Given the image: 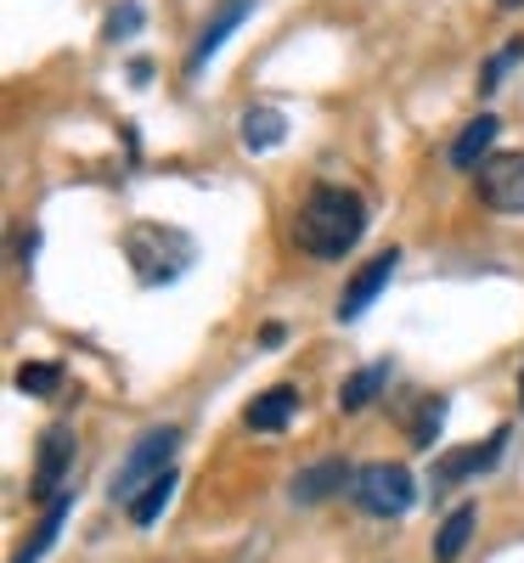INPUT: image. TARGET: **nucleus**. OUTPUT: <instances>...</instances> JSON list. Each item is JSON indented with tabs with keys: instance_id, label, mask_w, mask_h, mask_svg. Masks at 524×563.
Wrapping results in <instances>:
<instances>
[{
	"instance_id": "1",
	"label": "nucleus",
	"mask_w": 524,
	"mask_h": 563,
	"mask_svg": "<svg viewBox=\"0 0 524 563\" xmlns=\"http://www.w3.org/2000/svg\"><path fill=\"white\" fill-rule=\"evenodd\" d=\"M367 238V198L350 192V186H310L299 214H294V243L310 260H345L356 254V243Z\"/></svg>"
},
{
	"instance_id": "2",
	"label": "nucleus",
	"mask_w": 524,
	"mask_h": 563,
	"mask_svg": "<svg viewBox=\"0 0 524 563\" xmlns=\"http://www.w3.org/2000/svg\"><path fill=\"white\" fill-rule=\"evenodd\" d=\"M124 260L135 265L141 288H164V282H175L198 265V243L164 220H135L124 231Z\"/></svg>"
},
{
	"instance_id": "3",
	"label": "nucleus",
	"mask_w": 524,
	"mask_h": 563,
	"mask_svg": "<svg viewBox=\"0 0 524 563\" xmlns=\"http://www.w3.org/2000/svg\"><path fill=\"white\" fill-rule=\"evenodd\" d=\"M356 507L372 512V519H406V512L417 507V479L406 462H367L356 485H350Z\"/></svg>"
},
{
	"instance_id": "4",
	"label": "nucleus",
	"mask_w": 524,
	"mask_h": 563,
	"mask_svg": "<svg viewBox=\"0 0 524 563\" xmlns=\"http://www.w3.org/2000/svg\"><path fill=\"white\" fill-rule=\"evenodd\" d=\"M175 445H181V429L175 422H159V429H148L135 445H130V456L119 462V474H113V501H135L141 490H148L159 474H170V456H175Z\"/></svg>"
},
{
	"instance_id": "5",
	"label": "nucleus",
	"mask_w": 524,
	"mask_h": 563,
	"mask_svg": "<svg viewBox=\"0 0 524 563\" xmlns=\"http://www.w3.org/2000/svg\"><path fill=\"white\" fill-rule=\"evenodd\" d=\"M74 429L68 422H52L40 434V451H34V474H29V496L52 507L57 496H68V474H74Z\"/></svg>"
},
{
	"instance_id": "6",
	"label": "nucleus",
	"mask_w": 524,
	"mask_h": 563,
	"mask_svg": "<svg viewBox=\"0 0 524 563\" xmlns=\"http://www.w3.org/2000/svg\"><path fill=\"white\" fill-rule=\"evenodd\" d=\"M507 440H513V429L502 422V429H491V440H473V445L446 451V456L435 462V485H462V479L491 474V467L502 462V451H507Z\"/></svg>"
},
{
	"instance_id": "7",
	"label": "nucleus",
	"mask_w": 524,
	"mask_h": 563,
	"mask_svg": "<svg viewBox=\"0 0 524 563\" xmlns=\"http://www.w3.org/2000/svg\"><path fill=\"white\" fill-rule=\"evenodd\" d=\"M480 198L496 214H524V153H496L480 175Z\"/></svg>"
},
{
	"instance_id": "8",
	"label": "nucleus",
	"mask_w": 524,
	"mask_h": 563,
	"mask_svg": "<svg viewBox=\"0 0 524 563\" xmlns=\"http://www.w3.org/2000/svg\"><path fill=\"white\" fill-rule=\"evenodd\" d=\"M395 265H401V249H384V254H372L356 276H350V288L339 294V310H332V316H339V321H361L367 316V305L378 299V294H384L390 288V276H395Z\"/></svg>"
},
{
	"instance_id": "9",
	"label": "nucleus",
	"mask_w": 524,
	"mask_h": 563,
	"mask_svg": "<svg viewBox=\"0 0 524 563\" xmlns=\"http://www.w3.org/2000/svg\"><path fill=\"white\" fill-rule=\"evenodd\" d=\"M356 474H361V467H350V456H321V462L299 467L294 485H288V496H294L299 507H316V501H332L339 490H350Z\"/></svg>"
},
{
	"instance_id": "10",
	"label": "nucleus",
	"mask_w": 524,
	"mask_h": 563,
	"mask_svg": "<svg viewBox=\"0 0 524 563\" xmlns=\"http://www.w3.org/2000/svg\"><path fill=\"white\" fill-rule=\"evenodd\" d=\"M496 135H502V119L496 113H480V119H468L451 141V169L462 175H480L491 158H496Z\"/></svg>"
},
{
	"instance_id": "11",
	"label": "nucleus",
	"mask_w": 524,
	"mask_h": 563,
	"mask_svg": "<svg viewBox=\"0 0 524 563\" xmlns=\"http://www.w3.org/2000/svg\"><path fill=\"white\" fill-rule=\"evenodd\" d=\"M249 12H254V0H226V7H220V12L204 23V34L193 40V52H186V79H198V74H204V63L220 52V45H226V34H231L237 23H243Z\"/></svg>"
},
{
	"instance_id": "12",
	"label": "nucleus",
	"mask_w": 524,
	"mask_h": 563,
	"mask_svg": "<svg viewBox=\"0 0 524 563\" xmlns=\"http://www.w3.org/2000/svg\"><path fill=\"white\" fill-rule=\"evenodd\" d=\"M294 411H299V389L294 384H276V389L254 395V406L243 411V422H249L254 434H282L294 422Z\"/></svg>"
},
{
	"instance_id": "13",
	"label": "nucleus",
	"mask_w": 524,
	"mask_h": 563,
	"mask_svg": "<svg viewBox=\"0 0 524 563\" xmlns=\"http://www.w3.org/2000/svg\"><path fill=\"white\" fill-rule=\"evenodd\" d=\"M237 135H243L249 153H271V147H282V141H288V113L260 102V108H249L243 119H237Z\"/></svg>"
},
{
	"instance_id": "14",
	"label": "nucleus",
	"mask_w": 524,
	"mask_h": 563,
	"mask_svg": "<svg viewBox=\"0 0 524 563\" xmlns=\"http://www.w3.org/2000/svg\"><path fill=\"white\" fill-rule=\"evenodd\" d=\"M384 389H390V361H372V366L350 372V378L339 384V411H367Z\"/></svg>"
},
{
	"instance_id": "15",
	"label": "nucleus",
	"mask_w": 524,
	"mask_h": 563,
	"mask_svg": "<svg viewBox=\"0 0 524 563\" xmlns=\"http://www.w3.org/2000/svg\"><path fill=\"white\" fill-rule=\"evenodd\" d=\"M68 512H74V490H68V496H57L52 507H45V519L34 525V536L23 541V552H18L12 563H40L45 552L57 547V536H63V525H68Z\"/></svg>"
},
{
	"instance_id": "16",
	"label": "nucleus",
	"mask_w": 524,
	"mask_h": 563,
	"mask_svg": "<svg viewBox=\"0 0 524 563\" xmlns=\"http://www.w3.org/2000/svg\"><path fill=\"white\" fill-rule=\"evenodd\" d=\"M473 525H480V507H473V501L451 507V512H446V525L435 530V563H457L462 547H468V536H473Z\"/></svg>"
},
{
	"instance_id": "17",
	"label": "nucleus",
	"mask_w": 524,
	"mask_h": 563,
	"mask_svg": "<svg viewBox=\"0 0 524 563\" xmlns=\"http://www.w3.org/2000/svg\"><path fill=\"white\" fill-rule=\"evenodd\" d=\"M446 411H451L446 395H423V400H417V422H412V445H417V451H435V440H440V429H446Z\"/></svg>"
},
{
	"instance_id": "18",
	"label": "nucleus",
	"mask_w": 524,
	"mask_h": 563,
	"mask_svg": "<svg viewBox=\"0 0 524 563\" xmlns=\"http://www.w3.org/2000/svg\"><path fill=\"white\" fill-rule=\"evenodd\" d=\"M175 485H181V479H175V467H170V474H159V479H153L148 490H141V496L130 501V525H141V530H148V525L159 519V512L170 507V496H175Z\"/></svg>"
},
{
	"instance_id": "19",
	"label": "nucleus",
	"mask_w": 524,
	"mask_h": 563,
	"mask_svg": "<svg viewBox=\"0 0 524 563\" xmlns=\"http://www.w3.org/2000/svg\"><path fill=\"white\" fill-rule=\"evenodd\" d=\"M23 395H34V400H52L57 389H63V366L57 361H29V366H18V378H12Z\"/></svg>"
},
{
	"instance_id": "20",
	"label": "nucleus",
	"mask_w": 524,
	"mask_h": 563,
	"mask_svg": "<svg viewBox=\"0 0 524 563\" xmlns=\"http://www.w3.org/2000/svg\"><path fill=\"white\" fill-rule=\"evenodd\" d=\"M135 29H141V7H135V0H124V7H113V12H108L102 40H113V45H119V40H130Z\"/></svg>"
},
{
	"instance_id": "21",
	"label": "nucleus",
	"mask_w": 524,
	"mask_h": 563,
	"mask_svg": "<svg viewBox=\"0 0 524 563\" xmlns=\"http://www.w3.org/2000/svg\"><path fill=\"white\" fill-rule=\"evenodd\" d=\"M518 57H524V34H518V40L507 45V52H496V57L485 63V74H480V90H485V97H491V90H496V79H502V74H507V68H513Z\"/></svg>"
},
{
	"instance_id": "22",
	"label": "nucleus",
	"mask_w": 524,
	"mask_h": 563,
	"mask_svg": "<svg viewBox=\"0 0 524 563\" xmlns=\"http://www.w3.org/2000/svg\"><path fill=\"white\" fill-rule=\"evenodd\" d=\"M130 79H135V85H148V79H153V63H148V57H135V63H130Z\"/></svg>"
},
{
	"instance_id": "23",
	"label": "nucleus",
	"mask_w": 524,
	"mask_h": 563,
	"mask_svg": "<svg viewBox=\"0 0 524 563\" xmlns=\"http://www.w3.org/2000/svg\"><path fill=\"white\" fill-rule=\"evenodd\" d=\"M496 7H502V12H513V7H524V0H496Z\"/></svg>"
},
{
	"instance_id": "24",
	"label": "nucleus",
	"mask_w": 524,
	"mask_h": 563,
	"mask_svg": "<svg viewBox=\"0 0 524 563\" xmlns=\"http://www.w3.org/2000/svg\"><path fill=\"white\" fill-rule=\"evenodd\" d=\"M518 400H524V372H518Z\"/></svg>"
}]
</instances>
